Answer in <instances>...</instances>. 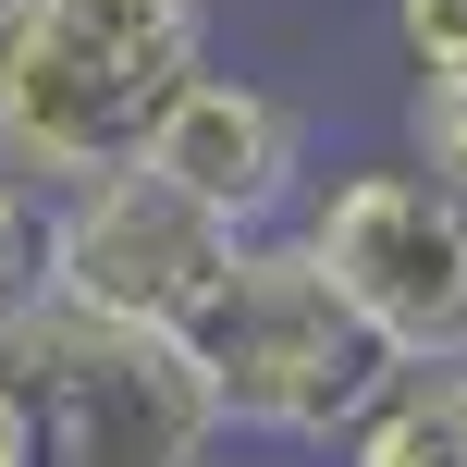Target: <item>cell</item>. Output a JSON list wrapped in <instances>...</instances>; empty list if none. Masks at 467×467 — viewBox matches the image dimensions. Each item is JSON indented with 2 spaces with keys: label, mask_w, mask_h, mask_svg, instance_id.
Wrapping results in <instances>:
<instances>
[{
  "label": "cell",
  "mask_w": 467,
  "mask_h": 467,
  "mask_svg": "<svg viewBox=\"0 0 467 467\" xmlns=\"http://www.w3.org/2000/svg\"><path fill=\"white\" fill-rule=\"evenodd\" d=\"M185 74H210V0H37L0 37V172L37 197L136 172Z\"/></svg>",
  "instance_id": "1"
},
{
  "label": "cell",
  "mask_w": 467,
  "mask_h": 467,
  "mask_svg": "<svg viewBox=\"0 0 467 467\" xmlns=\"http://www.w3.org/2000/svg\"><path fill=\"white\" fill-rule=\"evenodd\" d=\"M0 332H13V320H0Z\"/></svg>",
  "instance_id": "14"
},
{
  "label": "cell",
  "mask_w": 467,
  "mask_h": 467,
  "mask_svg": "<svg viewBox=\"0 0 467 467\" xmlns=\"http://www.w3.org/2000/svg\"><path fill=\"white\" fill-rule=\"evenodd\" d=\"M332 467H467V369H394Z\"/></svg>",
  "instance_id": "7"
},
{
  "label": "cell",
  "mask_w": 467,
  "mask_h": 467,
  "mask_svg": "<svg viewBox=\"0 0 467 467\" xmlns=\"http://www.w3.org/2000/svg\"><path fill=\"white\" fill-rule=\"evenodd\" d=\"M25 13H37V0H0V37H13V25H25Z\"/></svg>",
  "instance_id": "12"
},
{
  "label": "cell",
  "mask_w": 467,
  "mask_h": 467,
  "mask_svg": "<svg viewBox=\"0 0 467 467\" xmlns=\"http://www.w3.org/2000/svg\"><path fill=\"white\" fill-rule=\"evenodd\" d=\"M394 37L419 74H455L467 62V0H394Z\"/></svg>",
  "instance_id": "9"
},
{
  "label": "cell",
  "mask_w": 467,
  "mask_h": 467,
  "mask_svg": "<svg viewBox=\"0 0 467 467\" xmlns=\"http://www.w3.org/2000/svg\"><path fill=\"white\" fill-rule=\"evenodd\" d=\"M296 246L394 369H467V197L419 161H345L307 185Z\"/></svg>",
  "instance_id": "4"
},
{
  "label": "cell",
  "mask_w": 467,
  "mask_h": 467,
  "mask_svg": "<svg viewBox=\"0 0 467 467\" xmlns=\"http://www.w3.org/2000/svg\"><path fill=\"white\" fill-rule=\"evenodd\" d=\"M234 246L246 234L185 210L161 172H99V185L49 197V296L99 307V320H136V332H185V307L222 283Z\"/></svg>",
  "instance_id": "5"
},
{
  "label": "cell",
  "mask_w": 467,
  "mask_h": 467,
  "mask_svg": "<svg viewBox=\"0 0 467 467\" xmlns=\"http://www.w3.org/2000/svg\"><path fill=\"white\" fill-rule=\"evenodd\" d=\"M0 357L37 406V467H210L222 455V406L172 332L37 296L0 332Z\"/></svg>",
  "instance_id": "3"
},
{
  "label": "cell",
  "mask_w": 467,
  "mask_h": 467,
  "mask_svg": "<svg viewBox=\"0 0 467 467\" xmlns=\"http://www.w3.org/2000/svg\"><path fill=\"white\" fill-rule=\"evenodd\" d=\"M172 345L197 357L222 443H246V455H332L369 419V394L394 381V357L357 332V307L320 283V258L296 234H246Z\"/></svg>",
  "instance_id": "2"
},
{
  "label": "cell",
  "mask_w": 467,
  "mask_h": 467,
  "mask_svg": "<svg viewBox=\"0 0 467 467\" xmlns=\"http://www.w3.org/2000/svg\"><path fill=\"white\" fill-rule=\"evenodd\" d=\"M0 197H13V172H0Z\"/></svg>",
  "instance_id": "13"
},
{
  "label": "cell",
  "mask_w": 467,
  "mask_h": 467,
  "mask_svg": "<svg viewBox=\"0 0 467 467\" xmlns=\"http://www.w3.org/2000/svg\"><path fill=\"white\" fill-rule=\"evenodd\" d=\"M210 467H307V455H234V443H222V455H210Z\"/></svg>",
  "instance_id": "11"
},
{
  "label": "cell",
  "mask_w": 467,
  "mask_h": 467,
  "mask_svg": "<svg viewBox=\"0 0 467 467\" xmlns=\"http://www.w3.org/2000/svg\"><path fill=\"white\" fill-rule=\"evenodd\" d=\"M0 467H37V406H25L13 357H0Z\"/></svg>",
  "instance_id": "10"
},
{
  "label": "cell",
  "mask_w": 467,
  "mask_h": 467,
  "mask_svg": "<svg viewBox=\"0 0 467 467\" xmlns=\"http://www.w3.org/2000/svg\"><path fill=\"white\" fill-rule=\"evenodd\" d=\"M406 161H419L431 185H455V197H467V62L406 87Z\"/></svg>",
  "instance_id": "8"
},
{
  "label": "cell",
  "mask_w": 467,
  "mask_h": 467,
  "mask_svg": "<svg viewBox=\"0 0 467 467\" xmlns=\"http://www.w3.org/2000/svg\"><path fill=\"white\" fill-rule=\"evenodd\" d=\"M136 172H161L185 210H210L222 234H296L307 185H320V161H307V111L283 87H258V74H185L172 87V111L148 123Z\"/></svg>",
  "instance_id": "6"
}]
</instances>
